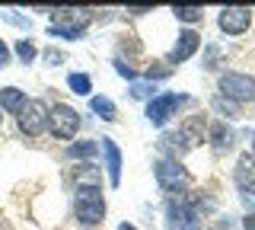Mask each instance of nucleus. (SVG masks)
Returning <instances> with one entry per match:
<instances>
[{
    "label": "nucleus",
    "instance_id": "f257e3e1",
    "mask_svg": "<svg viewBox=\"0 0 255 230\" xmlns=\"http://www.w3.org/2000/svg\"><path fill=\"white\" fill-rule=\"evenodd\" d=\"M74 214L83 227H96L106 218V198L99 186H80L74 195Z\"/></svg>",
    "mask_w": 255,
    "mask_h": 230
},
{
    "label": "nucleus",
    "instance_id": "f03ea898",
    "mask_svg": "<svg viewBox=\"0 0 255 230\" xmlns=\"http://www.w3.org/2000/svg\"><path fill=\"white\" fill-rule=\"evenodd\" d=\"M54 19L48 26V32L58 35V38H83L86 32V22H90L93 13L90 10H54Z\"/></svg>",
    "mask_w": 255,
    "mask_h": 230
},
{
    "label": "nucleus",
    "instance_id": "7ed1b4c3",
    "mask_svg": "<svg viewBox=\"0 0 255 230\" xmlns=\"http://www.w3.org/2000/svg\"><path fill=\"white\" fill-rule=\"evenodd\" d=\"M188 102L191 99L182 96V93H163V96H153L147 102V122L150 125H166L182 106H188Z\"/></svg>",
    "mask_w": 255,
    "mask_h": 230
},
{
    "label": "nucleus",
    "instance_id": "20e7f679",
    "mask_svg": "<svg viewBox=\"0 0 255 230\" xmlns=\"http://www.w3.org/2000/svg\"><path fill=\"white\" fill-rule=\"evenodd\" d=\"M169 221L179 230H201V205H198V198H179V202H169Z\"/></svg>",
    "mask_w": 255,
    "mask_h": 230
},
{
    "label": "nucleus",
    "instance_id": "39448f33",
    "mask_svg": "<svg viewBox=\"0 0 255 230\" xmlns=\"http://www.w3.org/2000/svg\"><path fill=\"white\" fill-rule=\"evenodd\" d=\"M16 122H19V131L26 138H35V134H42L48 128V106L42 99H26V106L19 109Z\"/></svg>",
    "mask_w": 255,
    "mask_h": 230
},
{
    "label": "nucleus",
    "instance_id": "423d86ee",
    "mask_svg": "<svg viewBox=\"0 0 255 230\" xmlns=\"http://www.w3.org/2000/svg\"><path fill=\"white\" fill-rule=\"evenodd\" d=\"M48 128H51V134H54V138H61V141L77 138V128H80V115H77V109L64 106V102L51 106V112H48Z\"/></svg>",
    "mask_w": 255,
    "mask_h": 230
},
{
    "label": "nucleus",
    "instance_id": "0eeeda50",
    "mask_svg": "<svg viewBox=\"0 0 255 230\" xmlns=\"http://www.w3.org/2000/svg\"><path fill=\"white\" fill-rule=\"evenodd\" d=\"M153 173H156V182H159L163 192H169V195H182V192H185L188 173H185V166H179V160H159Z\"/></svg>",
    "mask_w": 255,
    "mask_h": 230
},
{
    "label": "nucleus",
    "instance_id": "6e6552de",
    "mask_svg": "<svg viewBox=\"0 0 255 230\" xmlns=\"http://www.w3.org/2000/svg\"><path fill=\"white\" fill-rule=\"evenodd\" d=\"M220 93L223 96H230L233 102H249L255 99V77L249 74H236V70H230V74H220Z\"/></svg>",
    "mask_w": 255,
    "mask_h": 230
},
{
    "label": "nucleus",
    "instance_id": "1a4fd4ad",
    "mask_svg": "<svg viewBox=\"0 0 255 230\" xmlns=\"http://www.w3.org/2000/svg\"><path fill=\"white\" fill-rule=\"evenodd\" d=\"M217 26H220V32H227V35H243L246 29L252 26V10L249 6H227V10H220Z\"/></svg>",
    "mask_w": 255,
    "mask_h": 230
},
{
    "label": "nucleus",
    "instance_id": "9d476101",
    "mask_svg": "<svg viewBox=\"0 0 255 230\" xmlns=\"http://www.w3.org/2000/svg\"><path fill=\"white\" fill-rule=\"evenodd\" d=\"M233 182L243 195H252L255 192V157L252 154H243L236 160V173H233Z\"/></svg>",
    "mask_w": 255,
    "mask_h": 230
},
{
    "label": "nucleus",
    "instance_id": "9b49d317",
    "mask_svg": "<svg viewBox=\"0 0 255 230\" xmlns=\"http://www.w3.org/2000/svg\"><path fill=\"white\" fill-rule=\"evenodd\" d=\"M198 45H201V35H198L195 29H185V32H179V42L172 45L169 61H172V64H179V61H188L191 54L198 51Z\"/></svg>",
    "mask_w": 255,
    "mask_h": 230
},
{
    "label": "nucleus",
    "instance_id": "f8f14e48",
    "mask_svg": "<svg viewBox=\"0 0 255 230\" xmlns=\"http://www.w3.org/2000/svg\"><path fill=\"white\" fill-rule=\"evenodd\" d=\"M99 150L106 154V170H109V182L112 186H122V150L112 138H102Z\"/></svg>",
    "mask_w": 255,
    "mask_h": 230
},
{
    "label": "nucleus",
    "instance_id": "ddd939ff",
    "mask_svg": "<svg viewBox=\"0 0 255 230\" xmlns=\"http://www.w3.org/2000/svg\"><path fill=\"white\" fill-rule=\"evenodd\" d=\"M22 106H26V93H22V90H16V86H3V90H0V109L19 115Z\"/></svg>",
    "mask_w": 255,
    "mask_h": 230
},
{
    "label": "nucleus",
    "instance_id": "4468645a",
    "mask_svg": "<svg viewBox=\"0 0 255 230\" xmlns=\"http://www.w3.org/2000/svg\"><path fill=\"white\" fill-rule=\"evenodd\" d=\"M90 109L99 118H106V122H115L118 118V109H115V102H112L109 96H90Z\"/></svg>",
    "mask_w": 255,
    "mask_h": 230
},
{
    "label": "nucleus",
    "instance_id": "2eb2a0df",
    "mask_svg": "<svg viewBox=\"0 0 255 230\" xmlns=\"http://www.w3.org/2000/svg\"><path fill=\"white\" fill-rule=\"evenodd\" d=\"M99 154V141H77V144H70L67 147V157L70 160H90V157H96Z\"/></svg>",
    "mask_w": 255,
    "mask_h": 230
},
{
    "label": "nucleus",
    "instance_id": "dca6fc26",
    "mask_svg": "<svg viewBox=\"0 0 255 230\" xmlns=\"http://www.w3.org/2000/svg\"><path fill=\"white\" fill-rule=\"evenodd\" d=\"M211 141H214V147H217V150H227L230 144H233V131H230L223 122H214L211 125Z\"/></svg>",
    "mask_w": 255,
    "mask_h": 230
},
{
    "label": "nucleus",
    "instance_id": "f3484780",
    "mask_svg": "<svg viewBox=\"0 0 255 230\" xmlns=\"http://www.w3.org/2000/svg\"><path fill=\"white\" fill-rule=\"evenodd\" d=\"M67 86H70V93H77V96H90V90H93V80L86 74H67Z\"/></svg>",
    "mask_w": 255,
    "mask_h": 230
},
{
    "label": "nucleus",
    "instance_id": "a211bd4d",
    "mask_svg": "<svg viewBox=\"0 0 255 230\" xmlns=\"http://www.w3.org/2000/svg\"><path fill=\"white\" fill-rule=\"evenodd\" d=\"M13 51H16V58H19L22 64H32V61H35V54H38V51H35V45H32L29 38H19Z\"/></svg>",
    "mask_w": 255,
    "mask_h": 230
},
{
    "label": "nucleus",
    "instance_id": "6ab92c4d",
    "mask_svg": "<svg viewBox=\"0 0 255 230\" xmlns=\"http://www.w3.org/2000/svg\"><path fill=\"white\" fill-rule=\"evenodd\" d=\"M172 13H175V19H182V22H198L204 16L201 6H172Z\"/></svg>",
    "mask_w": 255,
    "mask_h": 230
},
{
    "label": "nucleus",
    "instance_id": "aec40b11",
    "mask_svg": "<svg viewBox=\"0 0 255 230\" xmlns=\"http://www.w3.org/2000/svg\"><path fill=\"white\" fill-rule=\"evenodd\" d=\"M153 90H156V83H143V80H134L131 83V96L134 99H153Z\"/></svg>",
    "mask_w": 255,
    "mask_h": 230
},
{
    "label": "nucleus",
    "instance_id": "412c9836",
    "mask_svg": "<svg viewBox=\"0 0 255 230\" xmlns=\"http://www.w3.org/2000/svg\"><path fill=\"white\" fill-rule=\"evenodd\" d=\"M102 176H99V170H93V163H86V166H80L77 170V182H86V186H96Z\"/></svg>",
    "mask_w": 255,
    "mask_h": 230
},
{
    "label": "nucleus",
    "instance_id": "4be33fe9",
    "mask_svg": "<svg viewBox=\"0 0 255 230\" xmlns=\"http://www.w3.org/2000/svg\"><path fill=\"white\" fill-rule=\"evenodd\" d=\"M115 70H118V74H122V77H128V80H131V83L137 80V70H134V67H128L122 58H115Z\"/></svg>",
    "mask_w": 255,
    "mask_h": 230
},
{
    "label": "nucleus",
    "instance_id": "5701e85b",
    "mask_svg": "<svg viewBox=\"0 0 255 230\" xmlns=\"http://www.w3.org/2000/svg\"><path fill=\"white\" fill-rule=\"evenodd\" d=\"M3 19H6V22H13V26H19V29H22V26H26V29H29V19H22V16H16V13H13V10H6V13H3Z\"/></svg>",
    "mask_w": 255,
    "mask_h": 230
},
{
    "label": "nucleus",
    "instance_id": "b1692460",
    "mask_svg": "<svg viewBox=\"0 0 255 230\" xmlns=\"http://www.w3.org/2000/svg\"><path fill=\"white\" fill-rule=\"evenodd\" d=\"M217 58H220V51L211 45V48H207V61H204V67H207V70H211V67H217Z\"/></svg>",
    "mask_w": 255,
    "mask_h": 230
},
{
    "label": "nucleus",
    "instance_id": "393cba45",
    "mask_svg": "<svg viewBox=\"0 0 255 230\" xmlns=\"http://www.w3.org/2000/svg\"><path fill=\"white\" fill-rule=\"evenodd\" d=\"M10 64V48L3 45V38H0V67H6Z\"/></svg>",
    "mask_w": 255,
    "mask_h": 230
},
{
    "label": "nucleus",
    "instance_id": "a878e982",
    "mask_svg": "<svg viewBox=\"0 0 255 230\" xmlns=\"http://www.w3.org/2000/svg\"><path fill=\"white\" fill-rule=\"evenodd\" d=\"M45 61H48V64H51V61H64V54H61V51H51V48H48V51H45Z\"/></svg>",
    "mask_w": 255,
    "mask_h": 230
},
{
    "label": "nucleus",
    "instance_id": "bb28decb",
    "mask_svg": "<svg viewBox=\"0 0 255 230\" xmlns=\"http://www.w3.org/2000/svg\"><path fill=\"white\" fill-rule=\"evenodd\" d=\"M243 227H246V230H255V214H249V218H243Z\"/></svg>",
    "mask_w": 255,
    "mask_h": 230
},
{
    "label": "nucleus",
    "instance_id": "cd10ccee",
    "mask_svg": "<svg viewBox=\"0 0 255 230\" xmlns=\"http://www.w3.org/2000/svg\"><path fill=\"white\" fill-rule=\"evenodd\" d=\"M118 230H137V227H134V224H128V221H125V224H118Z\"/></svg>",
    "mask_w": 255,
    "mask_h": 230
},
{
    "label": "nucleus",
    "instance_id": "c85d7f7f",
    "mask_svg": "<svg viewBox=\"0 0 255 230\" xmlns=\"http://www.w3.org/2000/svg\"><path fill=\"white\" fill-rule=\"evenodd\" d=\"M252 157H255V141H252Z\"/></svg>",
    "mask_w": 255,
    "mask_h": 230
},
{
    "label": "nucleus",
    "instance_id": "c756f323",
    "mask_svg": "<svg viewBox=\"0 0 255 230\" xmlns=\"http://www.w3.org/2000/svg\"><path fill=\"white\" fill-rule=\"evenodd\" d=\"M0 125H3V115H0Z\"/></svg>",
    "mask_w": 255,
    "mask_h": 230
}]
</instances>
